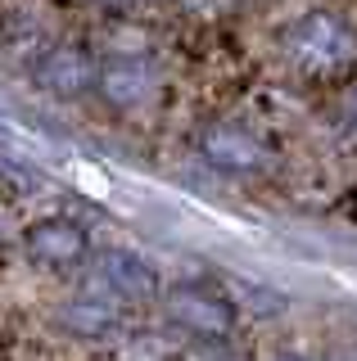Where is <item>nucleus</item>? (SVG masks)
Returning <instances> with one entry per match:
<instances>
[{
    "label": "nucleus",
    "mask_w": 357,
    "mask_h": 361,
    "mask_svg": "<svg viewBox=\"0 0 357 361\" xmlns=\"http://www.w3.org/2000/svg\"><path fill=\"white\" fill-rule=\"evenodd\" d=\"M281 59L303 82H339L357 68V27L334 9H303L281 27Z\"/></svg>",
    "instance_id": "nucleus-1"
},
{
    "label": "nucleus",
    "mask_w": 357,
    "mask_h": 361,
    "mask_svg": "<svg viewBox=\"0 0 357 361\" xmlns=\"http://www.w3.org/2000/svg\"><path fill=\"white\" fill-rule=\"evenodd\" d=\"M95 90L118 113H145L163 99V68L150 50H109L99 59Z\"/></svg>",
    "instance_id": "nucleus-2"
},
{
    "label": "nucleus",
    "mask_w": 357,
    "mask_h": 361,
    "mask_svg": "<svg viewBox=\"0 0 357 361\" xmlns=\"http://www.w3.org/2000/svg\"><path fill=\"white\" fill-rule=\"evenodd\" d=\"M195 149L204 163H213L226 176H267L276 167V149L253 127L231 118H213L195 131Z\"/></svg>",
    "instance_id": "nucleus-3"
},
{
    "label": "nucleus",
    "mask_w": 357,
    "mask_h": 361,
    "mask_svg": "<svg viewBox=\"0 0 357 361\" xmlns=\"http://www.w3.org/2000/svg\"><path fill=\"white\" fill-rule=\"evenodd\" d=\"M163 316L176 325V330L195 334V338H231L240 325V312L226 293H217L213 285H195V280H181V285L163 289Z\"/></svg>",
    "instance_id": "nucleus-4"
},
{
    "label": "nucleus",
    "mask_w": 357,
    "mask_h": 361,
    "mask_svg": "<svg viewBox=\"0 0 357 361\" xmlns=\"http://www.w3.org/2000/svg\"><path fill=\"white\" fill-rule=\"evenodd\" d=\"M23 248L32 262L46 271H73L91 257V235L73 217H37L23 231Z\"/></svg>",
    "instance_id": "nucleus-5"
},
{
    "label": "nucleus",
    "mask_w": 357,
    "mask_h": 361,
    "mask_svg": "<svg viewBox=\"0 0 357 361\" xmlns=\"http://www.w3.org/2000/svg\"><path fill=\"white\" fill-rule=\"evenodd\" d=\"M95 73H99V59L91 54V45H82V41H54L37 59V82L46 86L54 99L86 95V90L95 86Z\"/></svg>",
    "instance_id": "nucleus-6"
},
{
    "label": "nucleus",
    "mask_w": 357,
    "mask_h": 361,
    "mask_svg": "<svg viewBox=\"0 0 357 361\" xmlns=\"http://www.w3.org/2000/svg\"><path fill=\"white\" fill-rule=\"evenodd\" d=\"M95 276L118 302H154V298H163L159 271H154L150 257H140L136 248H104L99 262H95Z\"/></svg>",
    "instance_id": "nucleus-7"
},
{
    "label": "nucleus",
    "mask_w": 357,
    "mask_h": 361,
    "mask_svg": "<svg viewBox=\"0 0 357 361\" xmlns=\"http://www.w3.org/2000/svg\"><path fill=\"white\" fill-rule=\"evenodd\" d=\"M54 321H59L63 330H73V334H109V330H118L122 312H118L109 298L86 293V298H73L68 307H59V316H54Z\"/></svg>",
    "instance_id": "nucleus-8"
},
{
    "label": "nucleus",
    "mask_w": 357,
    "mask_h": 361,
    "mask_svg": "<svg viewBox=\"0 0 357 361\" xmlns=\"http://www.w3.org/2000/svg\"><path fill=\"white\" fill-rule=\"evenodd\" d=\"M167 357H172L167 338H163V334H150V330H140V334L122 338L118 353H114V361H167Z\"/></svg>",
    "instance_id": "nucleus-9"
},
{
    "label": "nucleus",
    "mask_w": 357,
    "mask_h": 361,
    "mask_svg": "<svg viewBox=\"0 0 357 361\" xmlns=\"http://www.w3.org/2000/svg\"><path fill=\"white\" fill-rule=\"evenodd\" d=\"M181 361H244V353L231 338H195L181 353Z\"/></svg>",
    "instance_id": "nucleus-10"
},
{
    "label": "nucleus",
    "mask_w": 357,
    "mask_h": 361,
    "mask_svg": "<svg viewBox=\"0 0 357 361\" xmlns=\"http://www.w3.org/2000/svg\"><path fill=\"white\" fill-rule=\"evenodd\" d=\"M344 118H349L353 127H357V86L349 90V95H344Z\"/></svg>",
    "instance_id": "nucleus-11"
},
{
    "label": "nucleus",
    "mask_w": 357,
    "mask_h": 361,
    "mask_svg": "<svg viewBox=\"0 0 357 361\" xmlns=\"http://www.w3.org/2000/svg\"><path fill=\"white\" fill-rule=\"evenodd\" d=\"M272 361H312V357H294V353H285V357H272Z\"/></svg>",
    "instance_id": "nucleus-12"
}]
</instances>
